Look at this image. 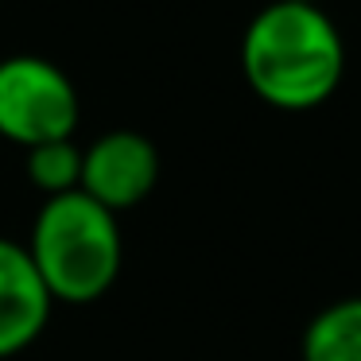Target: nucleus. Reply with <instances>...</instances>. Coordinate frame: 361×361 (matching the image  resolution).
Wrapping results in <instances>:
<instances>
[{"instance_id":"7ed1b4c3","label":"nucleus","mask_w":361,"mask_h":361,"mask_svg":"<svg viewBox=\"0 0 361 361\" xmlns=\"http://www.w3.org/2000/svg\"><path fill=\"white\" fill-rule=\"evenodd\" d=\"M82 117L78 90L63 66L39 55L0 59V136L16 148L74 136Z\"/></svg>"},{"instance_id":"39448f33","label":"nucleus","mask_w":361,"mask_h":361,"mask_svg":"<svg viewBox=\"0 0 361 361\" xmlns=\"http://www.w3.org/2000/svg\"><path fill=\"white\" fill-rule=\"evenodd\" d=\"M51 299L27 245L0 237V357L27 350L51 319Z\"/></svg>"},{"instance_id":"f257e3e1","label":"nucleus","mask_w":361,"mask_h":361,"mask_svg":"<svg viewBox=\"0 0 361 361\" xmlns=\"http://www.w3.org/2000/svg\"><path fill=\"white\" fill-rule=\"evenodd\" d=\"M241 74L252 94L272 109H319L342 86V32L322 4L272 0L241 35Z\"/></svg>"},{"instance_id":"20e7f679","label":"nucleus","mask_w":361,"mask_h":361,"mask_svg":"<svg viewBox=\"0 0 361 361\" xmlns=\"http://www.w3.org/2000/svg\"><path fill=\"white\" fill-rule=\"evenodd\" d=\"M159 183V152L144 133L113 128L82 148V187L105 210L125 214L140 206Z\"/></svg>"},{"instance_id":"6e6552de","label":"nucleus","mask_w":361,"mask_h":361,"mask_svg":"<svg viewBox=\"0 0 361 361\" xmlns=\"http://www.w3.org/2000/svg\"><path fill=\"white\" fill-rule=\"evenodd\" d=\"M299 4H322V0H299Z\"/></svg>"},{"instance_id":"0eeeda50","label":"nucleus","mask_w":361,"mask_h":361,"mask_svg":"<svg viewBox=\"0 0 361 361\" xmlns=\"http://www.w3.org/2000/svg\"><path fill=\"white\" fill-rule=\"evenodd\" d=\"M24 171H27V183L35 190H43L47 198L78 190L82 187V148L74 144V136L35 144V148L24 152Z\"/></svg>"},{"instance_id":"423d86ee","label":"nucleus","mask_w":361,"mask_h":361,"mask_svg":"<svg viewBox=\"0 0 361 361\" xmlns=\"http://www.w3.org/2000/svg\"><path fill=\"white\" fill-rule=\"evenodd\" d=\"M303 361H361V295L326 303L299 338Z\"/></svg>"},{"instance_id":"f03ea898","label":"nucleus","mask_w":361,"mask_h":361,"mask_svg":"<svg viewBox=\"0 0 361 361\" xmlns=\"http://www.w3.org/2000/svg\"><path fill=\"white\" fill-rule=\"evenodd\" d=\"M27 252L39 268L55 303H97L117 283L125 241L117 214L105 210L86 190H66L39 206L27 233Z\"/></svg>"}]
</instances>
